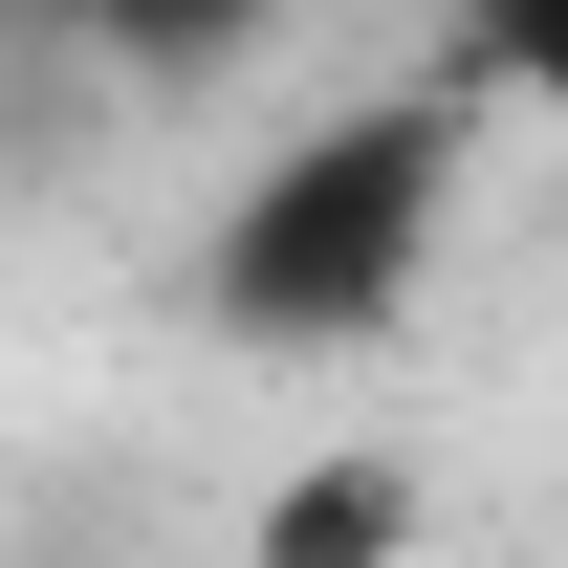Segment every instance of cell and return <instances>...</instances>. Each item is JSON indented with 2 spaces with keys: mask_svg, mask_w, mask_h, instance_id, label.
Listing matches in <instances>:
<instances>
[{
  "mask_svg": "<svg viewBox=\"0 0 568 568\" xmlns=\"http://www.w3.org/2000/svg\"><path fill=\"white\" fill-rule=\"evenodd\" d=\"M67 22H88V44H110L132 88H219V67H241V44L284 22V0H67Z\"/></svg>",
  "mask_w": 568,
  "mask_h": 568,
  "instance_id": "3957f363",
  "label": "cell"
},
{
  "mask_svg": "<svg viewBox=\"0 0 568 568\" xmlns=\"http://www.w3.org/2000/svg\"><path fill=\"white\" fill-rule=\"evenodd\" d=\"M394 547H416V459L351 437V459H306V481L263 503V547H241V568H394Z\"/></svg>",
  "mask_w": 568,
  "mask_h": 568,
  "instance_id": "7a4b0ae2",
  "label": "cell"
},
{
  "mask_svg": "<svg viewBox=\"0 0 568 568\" xmlns=\"http://www.w3.org/2000/svg\"><path fill=\"white\" fill-rule=\"evenodd\" d=\"M481 67L525 88V110H568V0H481Z\"/></svg>",
  "mask_w": 568,
  "mask_h": 568,
  "instance_id": "277c9868",
  "label": "cell"
},
{
  "mask_svg": "<svg viewBox=\"0 0 568 568\" xmlns=\"http://www.w3.org/2000/svg\"><path fill=\"white\" fill-rule=\"evenodd\" d=\"M437 219H459V110L394 88V110H328V132H284L197 241V306L219 328H263V351H351L394 328L437 263Z\"/></svg>",
  "mask_w": 568,
  "mask_h": 568,
  "instance_id": "6da1fadb",
  "label": "cell"
}]
</instances>
